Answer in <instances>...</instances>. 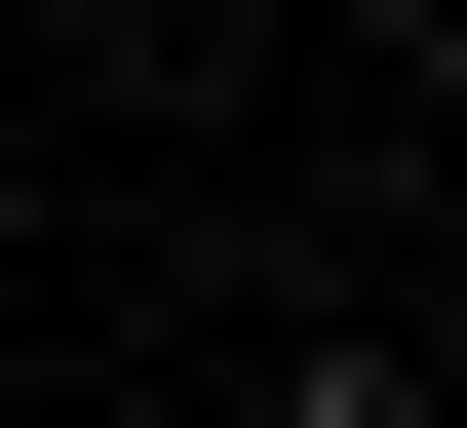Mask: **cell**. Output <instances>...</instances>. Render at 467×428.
Here are the masks:
<instances>
[{"label": "cell", "instance_id": "1", "mask_svg": "<svg viewBox=\"0 0 467 428\" xmlns=\"http://www.w3.org/2000/svg\"><path fill=\"white\" fill-rule=\"evenodd\" d=\"M234 428H429V350H389V312H312V350H273Z\"/></svg>", "mask_w": 467, "mask_h": 428}, {"label": "cell", "instance_id": "2", "mask_svg": "<svg viewBox=\"0 0 467 428\" xmlns=\"http://www.w3.org/2000/svg\"><path fill=\"white\" fill-rule=\"evenodd\" d=\"M429 117H467V0H429Z\"/></svg>", "mask_w": 467, "mask_h": 428}, {"label": "cell", "instance_id": "3", "mask_svg": "<svg viewBox=\"0 0 467 428\" xmlns=\"http://www.w3.org/2000/svg\"><path fill=\"white\" fill-rule=\"evenodd\" d=\"M429 428H467V312H429Z\"/></svg>", "mask_w": 467, "mask_h": 428}]
</instances>
